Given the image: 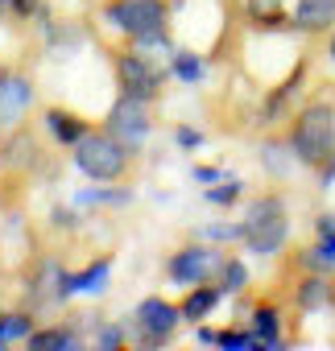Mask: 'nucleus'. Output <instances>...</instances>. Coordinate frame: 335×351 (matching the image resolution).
<instances>
[{
    "label": "nucleus",
    "mask_w": 335,
    "mask_h": 351,
    "mask_svg": "<svg viewBox=\"0 0 335 351\" xmlns=\"http://www.w3.org/2000/svg\"><path fill=\"white\" fill-rule=\"evenodd\" d=\"M236 195H240V182H228L224 191H207V203H220V207H224V203H232Z\"/></svg>",
    "instance_id": "obj_20"
},
{
    "label": "nucleus",
    "mask_w": 335,
    "mask_h": 351,
    "mask_svg": "<svg viewBox=\"0 0 335 351\" xmlns=\"http://www.w3.org/2000/svg\"><path fill=\"white\" fill-rule=\"evenodd\" d=\"M9 9H13L17 17H30V13L38 9V0H13V5H9Z\"/></svg>",
    "instance_id": "obj_23"
},
{
    "label": "nucleus",
    "mask_w": 335,
    "mask_h": 351,
    "mask_svg": "<svg viewBox=\"0 0 335 351\" xmlns=\"http://www.w3.org/2000/svg\"><path fill=\"white\" fill-rule=\"evenodd\" d=\"M71 149H75V165L95 182H120L128 173V165H132V153L108 128H87Z\"/></svg>",
    "instance_id": "obj_1"
},
{
    "label": "nucleus",
    "mask_w": 335,
    "mask_h": 351,
    "mask_svg": "<svg viewBox=\"0 0 335 351\" xmlns=\"http://www.w3.org/2000/svg\"><path fill=\"white\" fill-rule=\"evenodd\" d=\"M216 281H220V289H224V293H236V289H244L249 273H244V265H240V261H224Z\"/></svg>",
    "instance_id": "obj_17"
},
{
    "label": "nucleus",
    "mask_w": 335,
    "mask_h": 351,
    "mask_svg": "<svg viewBox=\"0 0 335 351\" xmlns=\"http://www.w3.org/2000/svg\"><path fill=\"white\" fill-rule=\"evenodd\" d=\"M124 343V330L120 326H104L100 330V347H120Z\"/></svg>",
    "instance_id": "obj_21"
},
{
    "label": "nucleus",
    "mask_w": 335,
    "mask_h": 351,
    "mask_svg": "<svg viewBox=\"0 0 335 351\" xmlns=\"http://www.w3.org/2000/svg\"><path fill=\"white\" fill-rule=\"evenodd\" d=\"M195 178H199V182H216L220 173H216V169H195Z\"/></svg>",
    "instance_id": "obj_24"
},
{
    "label": "nucleus",
    "mask_w": 335,
    "mask_h": 351,
    "mask_svg": "<svg viewBox=\"0 0 335 351\" xmlns=\"http://www.w3.org/2000/svg\"><path fill=\"white\" fill-rule=\"evenodd\" d=\"M46 128H50V136H54L58 145H67V149H71V145H75V141H79V136L91 128V124H87L79 112H67V108H50V112H46Z\"/></svg>",
    "instance_id": "obj_11"
},
{
    "label": "nucleus",
    "mask_w": 335,
    "mask_h": 351,
    "mask_svg": "<svg viewBox=\"0 0 335 351\" xmlns=\"http://www.w3.org/2000/svg\"><path fill=\"white\" fill-rule=\"evenodd\" d=\"M174 75H178L183 83H199V79H203V62L183 50V54H174Z\"/></svg>",
    "instance_id": "obj_18"
},
{
    "label": "nucleus",
    "mask_w": 335,
    "mask_h": 351,
    "mask_svg": "<svg viewBox=\"0 0 335 351\" xmlns=\"http://www.w3.org/2000/svg\"><path fill=\"white\" fill-rule=\"evenodd\" d=\"M116 87L124 91V95H137V99H157V91H161V71L145 58V54H137V50H120L116 54Z\"/></svg>",
    "instance_id": "obj_6"
},
{
    "label": "nucleus",
    "mask_w": 335,
    "mask_h": 351,
    "mask_svg": "<svg viewBox=\"0 0 335 351\" xmlns=\"http://www.w3.org/2000/svg\"><path fill=\"white\" fill-rule=\"evenodd\" d=\"M253 339H257V347H277V310L273 306H257V314H253Z\"/></svg>",
    "instance_id": "obj_15"
},
{
    "label": "nucleus",
    "mask_w": 335,
    "mask_h": 351,
    "mask_svg": "<svg viewBox=\"0 0 335 351\" xmlns=\"http://www.w3.org/2000/svg\"><path fill=\"white\" fill-rule=\"evenodd\" d=\"M0 5H13V0H0Z\"/></svg>",
    "instance_id": "obj_27"
},
{
    "label": "nucleus",
    "mask_w": 335,
    "mask_h": 351,
    "mask_svg": "<svg viewBox=\"0 0 335 351\" xmlns=\"http://www.w3.org/2000/svg\"><path fill=\"white\" fill-rule=\"evenodd\" d=\"M294 298H298V306H302L306 314H314V310H323V306L331 302V281H327V277H319V273H310V277H302V281H298Z\"/></svg>",
    "instance_id": "obj_14"
},
{
    "label": "nucleus",
    "mask_w": 335,
    "mask_h": 351,
    "mask_svg": "<svg viewBox=\"0 0 335 351\" xmlns=\"http://www.w3.org/2000/svg\"><path fill=\"white\" fill-rule=\"evenodd\" d=\"M240 236H244L249 252L273 256V252L286 244V236H290L286 199H281V195H261V199H253V207H249V215H244V223H240Z\"/></svg>",
    "instance_id": "obj_3"
},
{
    "label": "nucleus",
    "mask_w": 335,
    "mask_h": 351,
    "mask_svg": "<svg viewBox=\"0 0 335 351\" xmlns=\"http://www.w3.org/2000/svg\"><path fill=\"white\" fill-rule=\"evenodd\" d=\"M290 153L298 161H306V165H323L335 153V108L331 104H306L294 116Z\"/></svg>",
    "instance_id": "obj_2"
},
{
    "label": "nucleus",
    "mask_w": 335,
    "mask_h": 351,
    "mask_svg": "<svg viewBox=\"0 0 335 351\" xmlns=\"http://www.w3.org/2000/svg\"><path fill=\"white\" fill-rule=\"evenodd\" d=\"M104 17L120 34H128L132 42H141V46L165 42V21H170V13H165L161 0H112V5L104 9Z\"/></svg>",
    "instance_id": "obj_4"
},
{
    "label": "nucleus",
    "mask_w": 335,
    "mask_h": 351,
    "mask_svg": "<svg viewBox=\"0 0 335 351\" xmlns=\"http://www.w3.org/2000/svg\"><path fill=\"white\" fill-rule=\"evenodd\" d=\"M220 298H224V289H220V285H211V281H199V285H191V293L183 298L178 314H183L187 322H199V318H207V314L220 306Z\"/></svg>",
    "instance_id": "obj_10"
},
{
    "label": "nucleus",
    "mask_w": 335,
    "mask_h": 351,
    "mask_svg": "<svg viewBox=\"0 0 335 351\" xmlns=\"http://www.w3.org/2000/svg\"><path fill=\"white\" fill-rule=\"evenodd\" d=\"M327 54H331V62H335V34H331V46H327Z\"/></svg>",
    "instance_id": "obj_26"
},
{
    "label": "nucleus",
    "mask_w": 335,
    "mask_h": 351,
    "mask_svg": "<svg viewBox=\"0 0 335 351\" xmlns=\"http://www.w3.org/2000/svg\"><path fill=\"white\" fill-rule=\"evenodd\" d=\"M5 339H30V318H25V314H9Z\"/></svg>",
    "instance_id": "obj_19"
},
{
    "label": "nucleus",
    "mask_w": 335,
    "mask_h": 351,
    "mask_svg": "<svg viewBox=\"0 0 335 351\" xmlns=\"http://www.w3.org/2000/svg\"><path fill=\"white\" fill-rule=\"evenodd\" d=\"M178 322H183L178 306H170L165 298H145V302L137 306V330H141V343H149V347L165 343V339L174 335Z\"/></svg>",
    "instance_id": "obj_7"
},
{
    "label": "nucleus",
    "mask_w": 335,
    "mask_h": 351,
    "mask_svg": "<svg viewBox=\"0 0 335 351\" xmlns=\"http://www.w3.org/2000/svg\"><path fill=\"white\" fill-rule=\"evenodd\" d=\"M34 351H42V347H75V335L71 330H58V326H50V330H30V339H25Z\"/></svg>",
    "instance_id": "obj_16"
},
{
    "label": "nucleus",
    "mask_w": 335,
    "mask_h": 351,
    "mask_svg": "<svg viewBox=\"0 0 335 351\" xmlns=\"http://www.w3.org/2000/svg\"><path fill=\"white\" fill-rule=\"evenodd\" d=\"M294 25L298 29H331L335 25V0H298V9H294Z\"/></svg>",
    "instance_id": "obj_12"
},
{
    "label": "nucleus",
    "mask_w": 335,
    "mask_h": 351,
    "mask_svg": "<svg viewBox=\"0 0 335 351\" xmlns=\"http://www.w3.org/2000/svg\"><path fill=\"white\" fill-rule=\"evenodd\" d=\"M5 322H9V314H0V339H5Z\"/></svg>",
    "instance_id": "obj_25"
},
{
    "label": "nucleus",
    "mask_w": 335,
    "mask_h": 351,
    "mask_svg": "<svg viewBox=\"0 0 335 351\" xmlns=\"http://www.w3.org/2000/svg\"><path fill=\"white\" fill-rule=\"evenodd\" d=\"M149 99H137V95H116V104L108 108V116H104V128L128 149V153H141V145H145V136H149Z\"/></svg>",
    "instance_id": "obj_5"
},
{
    "label": "nucleus",
    "mask_w": 335,
    "mask_h": 351,
    "mask_svg": "<svg viewBox=\"0 0 335 351\" xmlns=\"http://www.w3.org/2000/svg\"><path fill=\"white\" fill-rule=\"evenodd\" d=\"M108 273H112V256H100V261H95L91 269H83V273H71V277H62V298H67V293H95V289H104Z\"/></svg>",
    "instance_id": "obj_13"
},
{
    "label": "nucleus",
    "mask_w": 335,
    "mask_h": 351,
    "mask_svg": "<svg viewBox=\"0 0 335 351\" xmlns=\"http://www.w3.org/2000/svg\"><path fill=\"white\" fill-rule=\"evenodd\" d=\"M199 141H203V136H199L195 128H178V145H183V149H195Z\"/></svg>",
    "instance_id": "obj_22"
},
{
    "label": "nucleus",
    "mask_w": 335,
    "mask_h": 351,
    "mask_svg": "<svg viewBox=\"0 0 335 351\" xmlns=\"http://www.w3.org/2000/svg\"><path fill=\"white\" fill-rule=\"evenodd\" d=\"M30 104H34V83H30V75H17V71L0 75V132L17 128V124L25 120Z\"/></svg>",
    "instance_id": "obj_9"
},
{
    "label": "nucleus",
    "mask_w": 335,
    "mask_h": 351,
    "mask_svg": "<svg viewBox=\"0 0 335 351\" xmlns=\"http://www.w3.org/2000/svg\"><path fill=\"white\" fill-rule=\"evenodd\" d=\"M220 265H224V256L216 248H183V252L170 256L165 269H170V277L178 285H199V281H216Z\"/></svg>",
    "instance_id": "obj_8"
}]
</instances>
